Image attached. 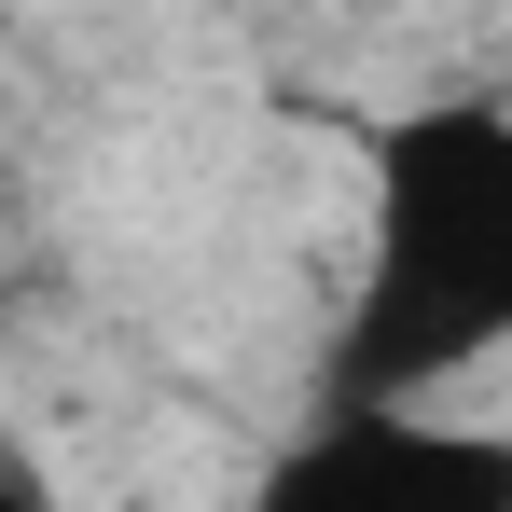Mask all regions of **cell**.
Returning a JSON list of instances; mask_svg holds the SVG:
<instances>
[{
    "instance_id": "1",
    "label": "cell",
    "mask_w": 512,
    "mask_h": 512,
    "mask_svg": "<svg viewBox=\"0 0 512 512\" xmlns=\"http://www.w3.org/2000/svg\"><path fill=\"white\" fill-rule=\"evenodd\" d=\"M388 250H402V305L429 319L416 360H457L512 291V125L499 111H416L402 125V153H388Z\"/></svg>"
},
{
    "instance_id": "2",
    "label": "cell",
    "mask_w": 512,
    "mask_h": 512,
    "mask_svg": "<svg viewBox=\"0 0 512 512\" xmlns=\"http://www.w3.org/2000/svg\"><path fill=\"white\" fill-rule=\"evenodd\" d=\"M263 512H512L499 457L485 443H457V429H346V443H305Z\"/></svg>"
},
{
    "instance_id": "3",
    "label": "cell",
    "mask_w": 512,
    "mask_h": 512,
    "mask_svg": "<svg viewBox=\"0 0 512 512\" xmlns=\"http://www.w3.org/2000/svg\"><path fill=\"white\" fill-rule=\"evenodd\" d=\"M0 512H70V499H56V471H42V443H28V429H0Z\"/></svg>"
}]
</instances>
